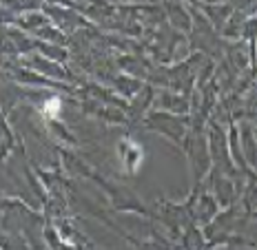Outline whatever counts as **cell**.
Wrapping results in <instances>:
<instances>
[{
	"instance_id": "cell-2",
	"label": "cell",
	"mask_w": 257,
	"mask_h": 250,
	"mask_svg": "<svg viewBox=\"0 0 257 250\" xmlns=\"http://www.w3.org/2000/svg\"><path fill=\"white\" fill-rule=\"evenodd\" d=\"M253 217H255V219H257V212H255V215H253Z\"/></svg>"
},
{
	"instance_id": "cell-1",
	"label": "cell",
	"mask_w": 257,
	"mask_h": 250,
	"mask_svg": "<svg viewBox=\"0 0 257 250\" xmlns=\"http://www.w3.org/2000/svg\"><path fill=\"white\" fill-rule=\"evenodd\" d=\"M120 151V162L124 166L126 173H136L142 164V148L136 144L133 140H122V144L117 146Z\"/></svg>"
}]
</instances>
